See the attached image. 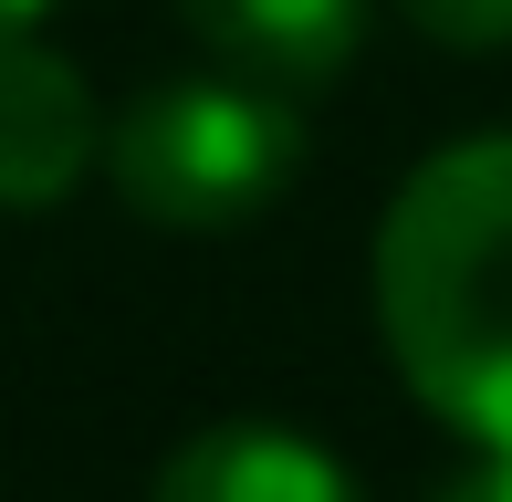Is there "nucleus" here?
<instances>
[{
    "instance_id": "nucleus-1",
    "label": "nucleus",
    "mask_w": 512,
    "mask_h": 502,
    "mask_svg": "<svg viewBox=\"0 0 512 502\" xmlns=\"http://www.w3.org/2000/svg\"><path fill=\"white\" fill-rule=\"evenodd\" d=\"M377 325L418 408L512 461V136H460L387 199Z\"/></svg>"
},
{
    "instance_id": "nucleus-2",
    "label": "nucleus",
    "mask_w": 512,
    "mask_h": 502,
    "mask_svg": "<svg viewBox=\"0 0 512 502\" xmlns=\"http://www.w3.org/2000/svg\"><path fill=\"white\" fill-rule=\"evenodd\" d=\"M115 189L136 220H168V231H230V220H262L272 199L304 168V116H293L272 84L251 74H199V84H157L126 105L105 147Z\"/></svg>"
},
{
    "instance_id": "nucleus-3",
    "label": "nucleus",
    "mask_w": 512,
    "mask_h": 502,
    "mask_svg": "<svg viewBox=\"0 0 512 502\" xmlns=\"http://www.w3.org/2000/svg\"><path fill=\"white\" fill-rule=\"evenodd\" d=\"M95 157V95L63 53L0 32V210H53Z\"/></svg>"
},
{
    "instance_id": "nucleus-4",
    "label": "nucleus",
    "mask_w": 512,
    "mask_h": 502,
    "mask_svg": "<svg viewBox=\"0 0 512 502\" xmlns=\"http://www.w3.org/2000/svg\"><path fill=\"white\" fill-rule=\"evenodd\" d=\"M147 502H366L356 471L335 450H314L304 429H272V419H230L178 440V461L157 471Z\"/></svg>"
},
{
    "instance_id": "nucleus-5",
    "label": "nucleus",
    "mask_w": 512,
    "mask_h": 502,
    "mask_svg": "<svg viewBox=\"0 0 512 502\" xmlns=\"http://www.w3.org/2000/svg\"><path fill=\"white\" fill-rule=\"evenodd\" d=\"M178 11L230 74L272 84V95L335 84L356 63V32H366V0H178Z\"/></svg>"
},
{
    "instance_id": "nucleus-6",
    "label": "nucleus",
    "mask_w": 512,
    "mask_h": 502,
    "mask_svg": "<svg viewBox=\"0 0 512 502\" xmlns=\"http://www.w3.org/2000/svg\"><path fill=\"white\" fill-rule=\"evenodd\" d=\"M398 11H408L429 42H460V53H492V42H512V0H398Z\"/></svg>"
},
{
    "instance_id": "nucleus-7",
    "label": "nucleus",
    "mask_w": 512,
    "mask_h": 502,
    "mask_svg": "<svg viewBox=\"0 0 512 502\" xmlns=\"http://www.w3.org/2000/svg\"><path fill=\"white\" fill-rule=\"evenodd\" d=\"M439 502H512V461H492V471H471L460 492H439Z\"/></svg>"
},
{
    "instance_id": "nucleus-8",
    "label": "nucleus",
    "mask_w": 512,
    "mask_h": 502,
    "mask_svg": "<svg viewBox=\"0 0 512 502\" xmlns=\"http://www.w3.org/2000/svg\"><path fill=\"white\" fill-rule=\"evenodd\" d=\"M42 11V0H0V32H21V21H32Z\"/></svg>"
}]
</instances>
